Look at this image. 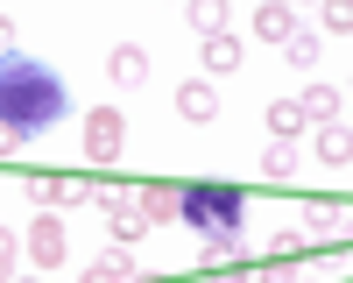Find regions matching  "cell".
<instances>
[{"label":"cell","instance_id":"cell-21","mask_svg":"<svg viewBox=\"0 0 353 283\" xmlns=\"http://www.w3.org/2000/svg\"><path fill=\"white\" fill-rule=\"evenodd\" d=\"M0 57H14V21L0 14Z\"/></svg>","mask_w":353,"mask_h":283},{"label":"cell","instance_id":"cell-8","mask_svg":"<svg viewBox=\"0 0 353 283\" xmlns=\"http://www.w3.org/2000/svg\"><path fill=\"white\" fill-rule=\"evenodd\" d=\"M233 71H241V36H233V28H226V36H205V85L233 78Z\"/></svg>","mask_w":353,"mask_h":283},{"label":"cell","instance_id":"cell-7","mask_svg":"<svg viewBox=\"0 0 353 283\" xmlns=\"http://www.w3.org/2000/svg\"><path fill=\"white\" fill-rule=\"evenodd\" d=\"M176 198H184V184H170V177H156L149 191L134 198V206H141V219H149V226H170V219H176Z\"/></svg>","mask_w":353,"mask_h":283},{"label":"cell","instance_id":"cell-1","mask_svg":"<svg viewBox=\"0 0 353 283\" xmlns=\"http://www.w3.org/2000/svg\"><path fill=\"white\" fill-rule=\"evenodd\" d=\"M64 78L36 57H0V128L8 135H43L50 121H64Z\"/></svg>","mask_w":353,"mask_h":283},{"label":"cell","instance_id":"cell-17","mask_svg":"<svg viewBox=\"0 0 353 283\" xmlns=\"http://www.w3.org/2000/svg\"><path fill=\"white\" fill-rule=\"evenodd\" d=\"M297 255H304V234L297 226H276L269 234V262H297Z\"/></svg>","mask_w":353,"mask_h":283},{"label":"cell","instance_id":"cell-15","mask_svg":"<svg viewBox=\"0 0 353 283\" xmlns=\"http://www.w3.org/2000/svg\"><path fill=\"white\" fill-rule=\"evenodd\" d=\"M191 28L198 36H226V8L219 0H191Z\"/></svg>","mask_w":353,"mask_h":283},{"label":"cell","instance_id":"cell-16","mask_svg":"<svg viewBox=\"0 0 353 283\" xmlns=\"http://www.w3.org/2000/svg\"><path fill=\"white\" fill-rule=\"evenodd\" d=\"M261 170H269L276 184H283V177H297V149H290V142H269V156H261Z\"/></svg>","mask_w":353,"mask_h":283},{"label":"cell","instance_id":"cell-9","mask_svg":"<svg viewBox=\"0 0 353 283\" xmlns=\"http://www.w3.org/2000/svg\"><path fill=\"white\" fill-rule=\"evenodd\" d=\"M254 28H261V43H290V36H297L290 0H261V8H254Z\"/></svg>","mask_w":353,"mask_h":283},{"label":"cell","instance_id":"cell-13","mask_svg":"<svg viewBox=\"0 0 353 283\" xmlns=\"http://www.w3.org/2000/svg\"><path fill=\"white\" fill-rule=\"evenodd\" d=\"M304 128H311V121H304L297 99H276V106H269V135H276V142H297Z\"/></svg>","mask_w":353,"mask_h":283},{"label":"cell","instance_id":"cell-5","mask_svg":"<svg viewBox=\"0 0 353 283\" xmlns=\"http://www.w3.org/2000/svg\"><path fill=\"white\" fill-rule=\"evenodd\" d=\"M176 113H184L191 128H212V121H219V92H212V85H205V78L176 85Z\"/></svg>","mask_w":353,"mask_h":283},{"label":"cell","instance_id":"cell-11","mask_svg":"<svg viewBox=\"0 0 353 283\" xmlns=\"http://www.w3.org/2000/svg\"><path fill=\"white\" fill-rule=\"evenodd\" d=\"M297 106H304V121H318V128H339V121H346V106H339V92H332V85H311Z\"/></svg>","mask_w":353,"mask_h":283},{"label":"cell","instance_id":"cell-12","mask_svg":"<svg viewBox=\"0 0 353 283\" xmlns=\"http://www.w3.org/2000/svg\"><path fill=\"white\" fill-rule=\"evenodd\" d=\"M85 283H134V255L128 248H106L92 269H85Z\"/></svg>","mask_w":353,"mask_h":283},{"label":"cell","instance_id":"cell-2","mask_svg":"<svg viewBox=\"0 0 353 283\" xmlns=\"http://www.w3.org/2000/svg\"><path fill=\"white\" fill-rule=\"evenodd\" d=\"M176 219L198 226L205 262H226V269H233V255H241V226H248V191H241V184H184Z\"/></svg>","mask_w":353,"mask_h":283},{"label":"cell","instance_id":"cell-6","mask_svg":"<svg viewBox=\"0 0 353 283\" xmlns=\"http://www.w3.org/2000/svg\"><path fill=\"white\" fill-rule=\"evenodd\" d=\"M28 255H36L43 269H57V262H64V219H57V213H43L36 226H28Z\"/></svg>","mask_w":353,"mask_h":283},{"label":"cell","instance_id":"cell-19","mask_svg":"<svg viewBox=\"0 0 353 283\" xmlns=\"http://www.w3.org/2000/svg\"><path fill=\"white\" fill-rule=\"evenodd\" d=\"M14 255H21V248H14V234L0 226V283H14Z\"/></svg>","mask_w":353,"mask_h":283},{"label":"cell","instance_id":"cell-20","mask_svg":"<svg viewBox=\"0 0 353 283\" xmlns=\"http://www.w3.org/2000/svg\"><path fill=\"white\" fill-rule=\"evenodd\" d=\"M254 283H290V262H269V269H261Z\"/></svg>","mask_w":353,"mask_h":283},{"label":"cell","instance_id":"cell-4","mask_svg":"<svg viewBox=\"0 0 353 283\" xmlns=\"http://www.w3.org/2000/svg\"><path fill=\"white\" fill-rule=\"evenodd\" d=\"M92 206H99V213H106V226H113V248H134L141 234H149V219H141V206H134V198H121V191H99Z\"/></svg>","mask_w":353,"mask_h":283},{"label":"cell","instance_id":"cell-10","mask_svg":"<svg viewBox=\"0 0 353 283\" xmlns=\"http://www.w3.org/2000/svg\"><path fill=\"white\" fill-rule=\"evenodd\" d=\"M106 71H113V85H141V78H149V50H141V43H113Z\"/></svg>","mask_w":353,"mask_h":283},{"label":"cell","instance_id":"cell-18","mask_svg":"<svg viewBox=\"0 0 353 283\" xmlns=\"http://www.w3.org/2000/svg\"><path fill=\"white\" fill-rule=\"evenodd\" d=\"M283 50H290V64H297V71H318V36H304V28H297Z\"/></svg>","mask_w":353,"mask_h":283},{"label":"cell","instance_id":"cell-14","mask_svg":"<svg viewBox=\"0 0 353 283\" xmlns=\"http://www.w3.org/2000/svg\"><path fill=\"white\" fill-rule=\"evenodd\" d=\"M346 156H353V135H346V121H339V128H318V163L346 170Z\"/></svg>","mask_w":353,"mask_h":283},{"label":"cell","instance_id":"cell-3","mask_svg":"<svg viewBox=\"0 0 353 283\" xmlns=\"http://www.w3.org/2000/svg\"><path fill=\"white\" fill-rule=\"evenodd\" d=\"M121 149H128V113H113V106L85 113V156H92V163H113Z\"/></svg>","mask_w":353,"mask_h":283}]
</instances>
